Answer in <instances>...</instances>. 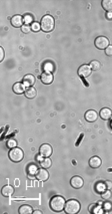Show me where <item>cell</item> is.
Segmentation results:
<instances>
[{
  "mask_svg": "<svg viewBox=\"0 0 112 214\" xmlns=\"http://www.w3.org/2000/svg\"><path fill=\"white\" fill-rule=\"evenodd\" d=\"M65 199L62 196H53L50 200V208L55 212H59L65 208Z\"/></svg>",
  "mask_w": 112,
  "mask_h": 214,
  "instance_id": "6da1fadb",
  "label": "cell"
},
{
  "mask_svg": "<svg viewBox=\"0 0 112 214\" xmlns=\"http://www.w3.org/2000/svg\"><path fill=\"white\" fill-rule=\"evenodd\" d=\"M54 25H55V21L54 18L51 15H45L43 16V18L41 19V30L44 32H50L54 29Z\"/></svg>",
  "mask_w": 112,
  "mask_h": 214,
  "instance_id": "7a4b0ae2",
  "label": "cell"
},
{
  "mask_svg": "<svg viewBox=\"0 0 112 214\" xmlns=\"http://www.w3.org/2000/svg\"><path fill=\"white\" fill-rule=\"evenodd\" d=\"M65 212L68 214H75L80 210V203L75 199H70L65 203Z\"/></svg>",
  "mask_w": 112,
  "mask_h": 214,
  "instance_id": "3957f363",
  "label": "cell"
},
{
  "mask_svg": "<svg viewBox=\"0 0 112 214\" xmlns=\"http://www.w3.org/2000/svg\"><path fill=\"white\" fill-rule=\"evenodd\" d=\"M24 157L23 150L19 147H13L9 152V158L13 162H20Z\"/></svg>",
  "mask_w": 112,
  "mask_h": 214,
  "instance_id": "277c9868",
  "label": "cell"
},
{
  "mask_svg": "<svg viewBox=\"0 0 112 214\" xmlns=\"http://www.w3.org/2000/svg\"><path fill=\"white\" fill-rule=\"evenodd\" d=\"M94 44L96 46V48L99 49V50H105L109 46V40L105 36H99L95 39Z\"/></svg>",
  "mask_w": 112,
  "mask_h": 214,
  "instance_id": "5b68a950",
  "label": "cell"
},
{
  "mask_svg": "<svg viewBox=\"0 0 112 214\" xmlns=\"http://www.w3.org/2000/svg\"><path fill=\"white\" fill-rule=\"evenodd\" d=\"M40 155L41 156H44V157H49L51 155H52V147H51V145H49L47 144H42L41 147H40Z\"/></svg>",
  "mask_w": 112,
  "mask_h": 214,
  "instance_id": "8992f818",
  "label": "cell"
},
{
  "mask_svg": "<svg viewBox=\"0 0 112 214\" xmlns=\"http://www.w3.org/2000/svg\"><path fill=\"white\" fill-rule=\"evenodd\" d=\"M91 72H92V69L91 67H90V65H82L80 66L78 69V75L80 77H84V78L90 76Z\"/></svg>",
  "mask_w": 112,
  "mask_h": 214,
  "instance_id": "52a82bcc",
  "label": "cell"
},
{
  "mask_svg": "<svg viewBox=\"0 0 112 214\" xmlns=\"http://www.w3.org/2000/svg\"><path fill=\"white\" fill-rule=\"evenodd\" d=\"M83 183H84L83 178L80 177V176H73L72 178H71V180H70L71 186H72L73 188H75V189L81 188L83 186Z\"/></svg>",
  "mask_w": 112,
  "mask_h": 214,
  "instance_id": "ba28073f",
  "label": "cell"
},
{
  "mask_svg": "<svg viewBox=\"0 0 112 214\" xmlns=\"http://www.w3.org/2000/svg\"><path fill=\"white\" fill-rule=\"evenodd\" d=\"M84 118H85V120H87V122L94 123L98 118L97 112H95L94 110H89V111H87L85 112V116H84Z\"/></svg>",
  "mask_w": 112,
  "mask_h": 214,
  "instance_id": "9c48e42d",
  "label": "cell"
},
{
  "mask_svg": "<svg viewBox=\"0 0 112 214\" xmlns=\"http://www.w3.org/2000/svg\"><path fill=\"white\" fill-rule=\"evenodd\" d=\"M36 177L38 180H41V181H45L49 178V172L46 170V168H40L38 169Z\"/></svg>",
  "mask_w": 112,
  "mask_h": 214,
  "instance_id": "30bf717a",
  "label": "cell"
},
{
  "mask_svg": "<svg viewBox=\"0 0 112 214\" xmlns=\"http://www.w3.org/2000/svg\"><path fill=\"white\" fill-rule=\"evenodd\" d=\"M23 17L21 15H15L11 18V25L15 28H19V27H22L23 23Z\"/></svg>",
  "mask_w": 112,
  "mask_h": 214,
  "instance_id": "8fae6325",
  "label": "cell"
},
{
  "mask_svg": "<svg viewBox=\"0 0 112 214\" xmlns=\"http://www.w3.org/2000/svg\"><path fill=\"white\" fill-rule=\"evenodd\" d=\"M99 116L102 120H107L112 118V111L109 108H103L99 112Z\"/></svg>",
  "mask_w": 112,
  "mask_h": 214,
  "instance_id": "7c38bea8",
  "label": "cell"
},
{
  "mask_svg": "<svg viewBox=\"0 0 112 214\" xmlns=\"http://www.w3.org/2000/svg\"><path fill=\"white\" fill-rule=\"evenodd\" d=\"M40 80L43 84L45 85H50L53 82V76L51 73H43L40 76Z\"/></svg>",
  "mask_w": 112,
  "mask_h": 214,
  "instance_id": "4fadbf2b",
  "label": "cell"
},
{
  "mask_svg": "<svg viewBox=\"0 0 112 214\" xmlns=\"http://www.w3.org/2000/svg\"><path fill=\"white\" fill-rule=\"evenodd\" d=\"M22 83L24 84V86L25 87H32L33 85L35 84V78H34V76H32V75H26L25 77L23 78V82Z\"/></svg>",
  "mask_w": 112,
  "mask_h": 214,
  "instance_id": "5bb4252c",
  "label": "cell"
},
{
  "mask_svg": "<svg viewBox=\"0 0 112 214\" xmlns=\"http://www.w3.org/2000/svg\"><path fill=\"white\" fill-rule=\"evenodd\" d=\"M101 163H102L101 158L98 157V156H93L89 160V165L92 168H98L101 165Z\"/></svg>",
  "mask_w": 112,
  "mask_h": 214,
  "instance_id": "9a60e30c",
  "label": "cell"
},
{
  "mask_svg": "<svg viewBox=\"0 0 112 214\" xmlns=\"http://www.w3.org/2000/svg\"><path fill=\"white\" fill-rule=\"evenodd\" d=\"M1 193H2V195L5 197L11 196L12 194L14 193V188H13L11 185H5L1 189Z\"/></svg>",
  "mask_w": 112,
  "mask_h": 214,
  "instance_id": "2e32d148",
  "label": "cell"
},
{
  "mask_svg": "<svg viewBox=\"0 0 112 214\" xmlns=\"http://www.w3.org/2000/svg\"><path fill=\"white\" fill-rule=\"evenodd\" d=\"M13 92L16 93V94H22V93H25V86H24L23 83H16L13 85Z\"/></svg>",
  "mask_w": 112,
  "mask_h": 214,
  "instance_id": "e0dca14e",
  "label": "cell"
},
{
  "mask_svg": "<svg viewBox=\"0 0 112 214\" xmlns=\"http://www.w3.org/2000/svg\"><path fill=\"white\" fill-rule=\"evenodd\" d=\"M42 69L45 71V73H51L54 71L55 67H54V64L51 61H46L42 65Z\"/></svg>",
  "mask_w": 112,
  "mask_h": 214,
  "instance_id": "ac0fdd59",
  "label": "cell"
},
{
  "mask_svg": "<svg viewBox=\"0 0 112 214\" xmlns=\"http://www.w3.org/2000/svg\"><path fill=\"white\" fill-rule=\"evenodd\" d=\"M36 95H37V92L33 87L28 88V89L25 91V97L27 99H33L36 97Z\"/></svg>",
  "mask_w": 112,
  "mask_h": 214,
  "instance_id": "d6986e66",
  "label": "cell"
},
{
  "mask_svg": "<svg viewBox=\"0 0 112 214\" xmlns=\"http://www.w3.org/2000/svg\"><path fill=\"white\" fill-rule=\"evenodd\" d=\"M18 211L20 214H31V213H33V209H32V207L29 206V205H22V206H20Z\"/></svg>",
  "mask_w": 112,
  "mask_h": 214,
  "instance_id": "ffe728a7",
  "label": "cell"
},
{
  "mask_svg": "<svg viewBox=\"0 0 112 214\" xmlns=\"http://www.w3.org/2000/svg\"><path fill=\"white\" fill-rule=\"evenodd\" d=\"M102 7L106 12H112V0H103Z\"/></svg>",
  "mask_w": 112,
  "mask_h": 214,
  "instance_id": "44dd1931",
  "label": "cell"
},
{
  "mask_svg": "<svg viewBox=\"0 0 112 214\" xmlns=\"http://www.w3.org/2000/svg\"><path fill=\"white\" fill-rule=\"evenodd\" d=\"M40 165H41L42 168H49V167L51 166V160H49L48 157H45V160H41Z\"/></svg>",
  "mask_w": 112,
  "mask_h": 214,
  "instance_id": "7402d4cb",
  "label": "cell"
},
{
  "mask_svg": "<svg viewBox=\"0 0 112 214\" xmlns=\"http://www.w3.org/2000/svg\"><path fill=\"white\" fill-rule=\"evenodd\" d=\"M27 171H28V174L35 175V174L37 173L38 168H37V166L35 165V164H30V165L28 166V169H27Z\"/></svg>",
  "mask_w": 112,
  "mask_h": 214,
  "instance_id": "603a6c76",
  "label": "cell"
},
{
  "mask_svg": "<svg viewBox=\"0 0 112 214\" xmlns=\"http://www.w3.org/2000/svg\"><path fill=\"white\" fill-rule=\"evenodd\" d=\"M90 67L92 70H99L101 67V64L98 61H92L90 63Z\"/></svg>",
  "mask_w": 112,
  "mask_h": 214,
  "instance_id": "cb8c5ba5",
  "label": "cell"
},
{
  "mask_svg": "<svg viewBox=\"0 0 112 214\" xmlns=\"http://www.w3.org/2000/svg\"><path fill=\"white\" fill-rule=\"evenodd\" d=\"M23 21L25 22V24L28 25L29 23H31V22L33 21V16H32L31 14H25L23 17Z\"/></svg>",
  "mask_w": 112,
  "mask_h": 214,
  "instance_id": "d4e9b609",
  "label": "cell"
},
{
  "mask_svg": "<svg viewBox=\"0 0 112 214\" xmlns=\"http://www.w3.org/2000/svg\"><path fill=\"white\" fill-rule=\"evenodd\" d=\"M31 29L33 30L34 32H37V31H39V30L41 29V26H40V24L37 23V22H33V23H32V25H31Z\"/></svg>",
  "mask_w": 112,
  "mask_h": 214,
  "instance_id": "484cf974",
  "label": "cell"
},
{
  "mask_svg": "<svg viewBox=\"0 0 112 214\" xmlns=\"http://www.w3.org/2000/svg\"><path fill=\"white\" fill-rule=\"evenodd\" d=\"M16 145H17V142H16L15 139H9V141H7V147H9V149L16 147Z\"/></svg>",
  "mask_w": 112,
  "mask_h": 214,
  "instance_id": "4316f807",
  "label": "cell"
},
{
  "mask_svg": "<svg viewBox=\"0 0 112 214\" xmlns=\"http://www.w3.org/2000/svg\"><path fill=\"white\" fill-rule=\"evenodd\" d=\"M111 198V192L109 190L107 191H103L102 192V199L104 200H109Z\"/></svg>",
  "mask_w": 112,
  "mask_h": 214,
  "instance_id": "83f0119b",
  "label": "cell"
},
{
  "mask_svg": "<svg viewBox=\"0 0 112 214\" xmlns=\"http://www.w3.org/2000/svg\"><path fill=\"white\" fill-rule=\"evenodd\" d=\"M21 30H22V32L23 33H29L30 31H31V26H29V25H27V24H24V25L21 27Z\"/></svg>",
  "mask_w": 112,
  "mask_h": 214,
  "instance_id": "f1b7e54d",
  "label": "cell"
},
{
  "mask_svg": "<svg viewBox=\"0 0 112 214\" xmlns=\"http://www.w3.org/2000/svg\"><path fill=\"white\" fill-rule=\"evenodd\" d=\"M96 186H98L97 190L99 191V192H103V191H105V188H106L105 183H98Z\"/></svg>",
  "mask_w": 112,
  "mask_h": 214,
  "instance_id": "f546056e",
  "label": "cell"
},
{
  "mask_svg": "<svg viewBox=\"0 0 112 214\" xmlns=\"http://www.w3.org/2000/svg\"><path fill=\"white\" fill-rule=\"evenodd\" d=\"M94 208H95V209H90V212H92V213H102L101 208L99 206H97L96 204L94 205Z\"/></svg>",
  "mask_w": 112,
  "mask_h": 214,
  "instance_id": "4dcf8cb0",
  "label": "cell"
},
{
  "mask_svg": "<svg viewBox=\"0 0 112 214\" xmlns=\"http://www.w3.org/2000/svg\"><path fill=\"white\" fill-rule=\"evenodd\" d=\"M105 54L107 55V56H112V46L109 45L107 48L105 49Z\"/></svg>",
  "mask_w": 112,
  "mask_h": 214,
  "instance_id": "1f68e13d",
  "label": "cell"
},
{
  "mask_svg": "<svg viewBox=\"0 0 112 214\" xmlns=\"http://www.w3.org/2000/svg\"><path fill=\"white\" fill-rule=\"evenodd\" d=\"M4 55H5V53H4V49L2 48V47H0V61H3L4 60Z\"/></svg>",
  "mask_w": 112,
  "mask_h": 214,
  "instance_id": "d6a6232c",
  "label": "cell"
},
{
  "mask_svg": "<svg viewBox=\"0 0 112 214\" xmlns=\"http://www.w3.org/2000/svg\"><path fill=\"white\" fill-rule=\"evenodd\" d=\"M105 186H106V188H107V189H111L112 188V182L110 181V180H106V181H105Z\"/></svg>",
  "mask_w": 112,
  "mask_h": 214,
  "instance_id": "836d02e7",
  "label": "cell"
},
{
  "mask_svg": "<svg viewBox=\"0 0 112 214\" xmlns=\"http://www.w3.org/2000/svg\"><path fill=\"white\" fill-rule=\"evenodd\" d=\"M104 208H105V210H109V209H111V205L109 204V203H105V206H104Z\"/></svg>",
  "mask_w": 112,
  "mask_h": 214,
  "instance_id": "e575fe53",
  "label": "cell"
},
{
  "mask_svg": "<svg viewBox=\"0 0 112 214\" xmlns=\"http://www.w3.org/2000/svg\"><path fill=\"white\" fill-rule=\"evenodd\" d=\"M33 213H38V214H40V213H42L41 211H39V210H36V211H33Z\"/></svg>",
  "mask_w": 112,
  "mask_h": 214,
  "instance_id": "d590c367",
  "label": "cell"
},
{
  "mask_svg": "<svg viewBox=\"0 0 112 214\" xmlns=\"http://www.w3.org/2000/svg\"><path fill=\"white\" fill-rule=\"evenodd\" d=\"M110 128H111V130H112V119L110 120Z\"/></svg>",
  "mask_w": 112,
  "mask_h": 214,
  "instance_id": "8d00e7d4",
  "label": "cell"
}]
</instances>
